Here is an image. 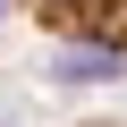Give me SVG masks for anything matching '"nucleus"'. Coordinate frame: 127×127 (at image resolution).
Wrapping results in <instances>:
<instances>
[{"label": "nucleus", "mask_w": 127, "mask_h": 127, "mask_svg": "<svg viewBox=\"0 0 127 127\" xmlns=\"http://www.w3.org/2000/svg\"><path fill=\"white\" fill-rule=\"evenodd\" d=\"M17 9L68 42H93V51H119L127 59V0H17Z\"/></svg>", "instance_id": "f257e3e1"}, {"label": "nucleus", "mask_w": 127, "mask_h": 127, "mask_svg": "<svg viewBox=\"0 0 127 127\" xmlns=\"http://www.w3.org/2000/svg\"><path fill=\"white\" fill-rule=\"evenodd\" d=\"M76 127H127V119H76Z\"/></svg>", "instance_id": "f03ea898"}, {"label": "nucleus", "mask_w": 127, "mask_h": 127, "mask_svg": "<svg viewBox=\"0 0 127 127\" xmlns=\"http://www.w3.org/2000/svg\"><path fill=\"white\" fill-rule=\"evenodd\" d=\"M0 9H9V0H0Z\"/></svg>", "instance_id": "7ed1b4c3"}]
</instances>
